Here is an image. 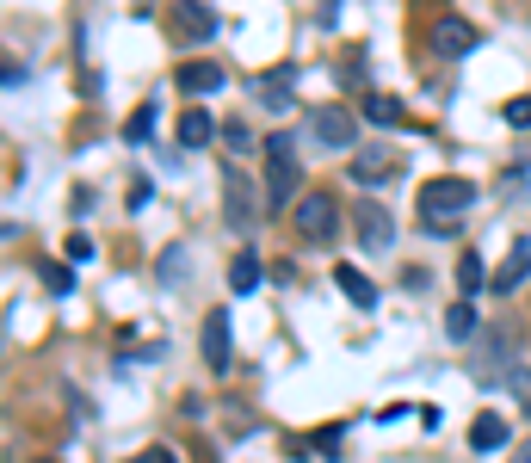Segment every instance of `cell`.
<instances>
[{
    "label": "cell",
    "instance_id": "cell-23",
    "mask_svg": "<svg viewBox=\"0 0 531 463\" xmlns=\"http://www.w3.org/2000/svg\"><path fill=\"white\" fill-rule=\"evenodd\" d=\"M62 254H68V266H87V260L99 254V241H93V235H68V241H62Z\"/></svg>",
    "mask_w": 531,
    "mask_h": 463
},
{
    "label": "cell",
    "instance_id": "cell-17",
    "mask_svg": "<svg viewBox=\"0 0 531 463\" xmlns=\"http://www.w3.org/2000/svg\"><path fill=\"white\" fill-rule=\"evenodd\" d=\"M445 334H451L457 346H470V340L482 334V322H476V309H470V303H451V309H445Z\"/></svg>",
    "mask_w": 531,
    "mask_h": 463
},
{
    "label": "cell",
    "instance_id": "cell-4",
    "mask_svg": "<svg viewBox=\"0 0 531 463\" xmlns=\"http://www.w3.org/2000/svg\"><path fill=\"white\" fill-rule=\"evenodd\" d=\"M223 217H229V229H254L260 223V204H254V186H247V173H223Z\"/></svg>",
    "mask_w": 531,
    "mask_h": 463
},
{
    "label": "cell",
    "instance_id": "cell-22",
    "mask_svg": "<svg viewBox=\"0 0 531 463\" xmlns=\"http://www.w3.org/2000/svg\"><path fill=\"white\" fill-rule=\"evenodd\" d=\"M38 272H44V291H50V297H68V291H75V272H68V266H56V260H44Z\"/></svg>",
    "mask_w": 531,
    "mask_h": 463
},
{
    "label": "cell",
    "instance_id": "cell-24",
    "mask_svg": "<svg viewBox=\"0 0 531 463\" xmlns=\"http://www.w3.org/2000/svg\"><path fill=\"white\" fill-rule=\"evenodd\" d=\"M223 142H229V155H254V136H247V124H223Z\"/></svg>",
    "mask_w": 531,
    "mask_h": 463
},
{
    "label": "cell",
    "instance_id": "cell-19",
    "mask_svg": "<svg viewBox=\"0 0 531 463\" xmlns=\"http://www.w3.org/2000/svg\"><path fill=\"white\" fill-rule=\"evenodd\" d=\"M254 284H260V254H235V260H229V291L247 297Z\"/></svg>",
    "mask_w": 531,
    "mask_h": 463
},
{
    "label": "cell",
    "instance_id": "cell-28",
    "mask_svg": "<svg viewBox=\"0 0 531 463\" xmlns=\"http://www.w3.org/2000/svg\"><path fill=\"white\" fill-rule=\"evenodd\" d=\"M130 463H180V451H173V445H149V451H136Z\"/></svg>",
    "mask_w": 531,
    "mask_h": 463
},
{
    "label": "cell",
    "instance_id": "cell-11",
    "mask_svg": "<svg viewBox=\"0 0 531 463\" xmlns=\"http://www.w3.org/2000/svg\"><path fill=\"white\" fill-rule=\"evenodd\" d=\"M352 223H359V241H365V247H389V235H396V223H389V210H383L377 198H359Z\"/></svg>",
    "mask_w": 531,
    "mask_h": 463
},
{
    "label": "cell",
    "instance_id": "cell-7",
    "mask_svg": "<svg viewBox=\"0 0 531 463\" xmlns=\"http://www.w3.org/2000/svg\"><path fill=\"white\" fill-rule=\"evenodd\" d=\"M396 173H402L396 149H359V155H352V180H359V186H383V180H396Z\"/></svg>",
    "mask_w": 531,
    "mask_h": 463
},
{
    "label": "cell",
    "instance_id": "cell-29",
    "mask_svg": "<svg viewBox=\"0 0 531 463\" xmlns=\"http://www.w3.org/2000/svg\"><path fill=\"white\" fill-rule=\"evenodd\" d=\"M531 186V173L525 167H507V180H501V192H525Z\"/></svg>",
    "mask_w": 531,
    "mask_h": 463
},
{
    "label": "cell",
    "instance_id": "cell-9",
    "mask_svg": "<svg viewBox=\"0 0 531 463\" xmlns=\"http://www.w3.org/2000/svg\"><path fill=\"white\" fill-rule=\"evenodd\" d=\"M525 278H531V247H525V241H513V247H507V260L494 266V278H488V291H494V297H507V291H519Z\"/></svg>",
    "mask_w": 531,
    "mask_h": 463
},
{
    "label": "cell",
    "instance_id": "cell-5",
    "mask_svg": "<svg viewBox=\"0 0 531 463\" xmlns=\"http://www.w3.org/2000/svg\"><path fill=\"white\" fill-rule=\"evenodd\" d=\"M309 130H315V142H328V149H352V142H359V118H352L346 105H322V112L309 118Z\"/></svg>",
    "mask_w": 531,
    "mask_h": 463
},
{
    "label": "cell",
    "instance_id": "cell-1",
    "mask_svg": "<svg viewBox=\"0 0 531 463\" xmlns=\"http://www.w3.org/2000/svg\"><path fill=\"white\" fill-rule=\"evenodd\" d=\"M297 198H303L297 142H291V136H272V142H266V204H272V210H297Z\"/></svg>",
    "mask_w": 531,
    "mask_h": 463
},
{
    "label": "cell",
    "instance_id": "cell-18",
    "mask_svg": "<svg viewBox=\"0 0 531 463\" xmlns=\"http://www.w3.org/2000/svg\"><path fill=\"white\" fill-rule=\"evenodd\" d=\"M365 118H371V124H383V130H396V124H408V112H402V99H389V93H365Z\"/></svg>",
    "mask_w": 531,
    "mask_h": 463
},
{
    "label": "cell",
    "instance_id": "cell-27",
    "mask_svg": "<svg viewBox=\"0 0 531 463\" xmlns=\"http://www.w3.org/2000/svg\"><path fill=\"white\" fill-rule=\"evenodd\" d=\"M340 433H346V426H328V433H315L309 445H315V451H322V457H340Z\"/></svg>",
    "mask_w": 531,
    "mask_h": 463
},
{
    "label": "cell",
    "instance_id": "cell-20",
    "mask_svg": "<svg viewBox=\"0 0 531 463\" xmlns=\"http://www.w3.org/2000/svg\"><path fill=\"white\" fill-rule=\"evenodd\" d=\"M482 284H488V266H482V254H476V247H470V254L457 260V291H464V297H476Z\"/></svg>",
    "mask_w": 531,
    "mask_h": 463
},
{
    "label": "cell",
    "instance_id": "cell-25",
    "mask_svg": "<svg viewBox=\"0 0 531 463\" xmlns=\"http://www.w3.org/2000/svg\"><path fill=\"white\" fill-rule=\"evenodd\" d=\"M501 118H507L513 130H531V99H507V105H501Z\"/></svg>",
    "mask_w": 531,
    "mask_h": 463
},
{
    "label": "cell",
    "instance_id": "cell-6",
    "mask_svg": "<svg viewBox=\"0 0 531 463\" xmlns=\"http://www.w3.org/2000/svg\"><path fill=\"white\" fill-rule=\"evenodd\" d=\"M427 44H433L439 56H470V50L482 44V31H476L470 19H451V13H445V19H433V31H427Z\"/></svg>",
    "mask_w": 531,
    "mask_h": 463
},
{
    "label": "cell",
    "instance_id": "cell-14",
    "mask_svg": "<svg viewBox=\"0 0 531 463\" xmlns=\"http://www.w3.org/2000/svg\"><path fill=\"white\" fill-rule=\"evenodd\" d=\"M507 445V420L501 414H476L470 420V451H501Z\"/></svg>",
    "mask_w": 531,
    "mask_h": 463
},
{
    "label": "cell",
    "instance_id": "cell-21",
    "mask_svg": "<svg viewBox=\"0 0 531 463\" xmlns=\"http://www.w3.org/2000/svg\"><path fill=\"white\" fill-rule=\"evenodd\" d=\"M155 118H161V105H155V99H143V105H136V112H130L124 136H130V142H149V136H155Z\"/></svg>",
    "mask_w": 531,
    "mask_h": 463
},
{
    "label": "cell",
    "instance_id": "cell-2",
    "mask_svg": "<svg viewBox=\"0 0 531 463\" xmlns=\"http://www.w3.org/2000/svg\"><path fill=\"white\" fill-rule=\"evenodd\" d=\"M476 204V186L457 180V173H439V180L420 186V217H464Z\"/></svg>",
    "mask_w": 531,
    "mask_h": 463
},
{
    "label": "cell",
    "instance_id": "cell-26",
    "mask_svg": "<svg viewBox=\"0 0 531 463\" xmlns=\"http://www.w3.org/2000/svg\"><path fill=\"white\" fill-rule=\"evenodd\" d=\"M507 383H513V396H519V408H525V420H531V371H507Z\"/></svg>",
    "mask_w": 531,
    "mask_h": 463
},
{
    "label": "cell",
    "instance_id": "cell-13",
    "mask_svg": "<svg viewBox=\"0 0 531 463\" xmlns=\"http://www.w3.org/2000/svg\"><path fill=\"white\" fill-rule=\"evenodd\" d=\"M334 284L346 291V303H359V309H371V303H377V284H371V278H365L359 266H346V260L334 266Z\"/></svg>",
    "mask_w": 531,
    "mask_h": 463
},
{
    "label": "cell",
    "instance_id": "cell-12",
    "mask_svg": "<svg viewBox=\"0 0 531 463\" xmlns=\"http://www.w3.org/2000/svg\"><path fill=\"white\" fill-rule=\"evenodd\" d=\"M173 87L180 93H223V62H180L173 68Z\"/></svg>",
    "mask_w": 531,
    "mask_h": 463
},
{
    "label": "cell",
    "instance_id": "cell-10",
    "mask_svg": "<svg viewBox=\"0 0 531 463\" xmlns=\"http://www.w3.org/2000/svg\"><path fill=\"white\" fill-rule=\"evenodd\" d=\"M204 365H210V371H229V365H235V352H229V315H223V309L204 315Z\"/></svg>",
    "mask_w": 531,
    "mask_h": 463
},
{
    "label": "cell",
    "instance_id": "cell-15",
    "mask_svg": "<svg viewBox=\"0 0 531 463\" xmlns=\"http://www.w3.org/2000/svg\"><path fill=\"white\" fill-rule=\"evenodd\" d=\"M210 136H217V124H210V112H204V105H192V112L180 118V149H204Z\"/></svg>",
    "mask_w": 531,
    "mask_h": 463
},
{
    "label": "cell",
    "instance_id": "cell-16",
    "mask_svg": "<svg viewBox=\"0 0 531 463\" xmlns=\"http://www.w3.org/2000/svg\"><path fill=\"white\" fill-rule=\"evenodd\" d=\"M260 105H266V112H285V105H291V68H278V75H260Z\"/></svg>",
    "mask_w": 531,
    "mask_h": 463
},
{
    "label": "cell",
    "instance_id": "cell-30",
    "mask_svg": "<svg viewBox=\"0 0 531 463\" xmlns=\"http://www.w3.org/2000/svg\"><path fill=\"white\" fill-rule=\"evenodd\" d=\"M513 463H531V439H525V445H519V451H513Z\"/></svg>",
    "mask_w": 531,
    "mask_h": 463
},
{
    "label": "cell",
    "instance_id": "cell-3",
    "mask_svg": "<svg viewBox=\"0 0 531 463\" xmlns=\"http://www.w3.org/2000/svg\"><path fill=\"white\" fill-rule=\"evenodd\" d=\"M334 229H340V204L328 192H303L297 198V235L303 241H328Z\"/></svg>",
    "mask_w": 531,
    "mask_h": 463
},
{
    "label": "cell",
    "instance_id": "cell-8",
    "mask_svg": "<svg viewBox=\"0 0 531 463\" xmlns=\"http://www.w3.org/2000/svg\"><path fill=\"white\" fill-rule=\"evenodd\" d=\"M173 31H180V38H192V44H204L210 31H217V13L204 7V0H173Z\"/></svg>",
    "mask_w": 531,
    "mask_h": 463
}]
</instances>
